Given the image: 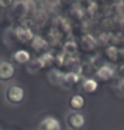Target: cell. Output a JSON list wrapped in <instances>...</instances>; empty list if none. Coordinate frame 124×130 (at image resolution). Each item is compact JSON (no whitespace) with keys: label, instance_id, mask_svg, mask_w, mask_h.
<instances>
[{"label":"cell","instance_id":"cell-11","mask_svg":"<svg viewBox=\"0 0 124 130\" xmlns=\"http://www.w3.org/2000/svg\"><path fill=\"white\" fill-rule=\"evenodd\" d=\"M42 43H45V42L43 41V39H41L40 38H35L33 39V43H32V45L34 46V50H42L43 48V44Z\"/></svg>","mask_w":124,"mask_h":130},{"label":"cell","instance_id":"cell-10","mask_svg":"<svg viewBox=\"0 0 124 130\" xmlns=\"http://www.w3.org/2000/svg\"><path fill=\"white\" fill-rule=\"evenodd\" d=\"M105 53H106V55L108 56V58L110 59V60H112V61H116V60H117L119 54H118L117 50H116V48L110 47L109 48L106 50Z\"/></svg>","mask_w":124,"mask_h":130},{"label":"cell","instance_id":"cell-8","mask_svg":"<svg viewBox=\"0 0 124 130\" xmlns=\"http://www.w3.org/2000/svg\"><path fill=\"white\" fill-rule=\"evenodd\" d=\"M14 59L18 64L26 63L30 60V54L26 50H19L14 55Z\"/></svg>","mask_w":124,"mask_h":130},{"label":"cell","instance_id":"cell-7","mask_svg":"<svg viewBox=\"0 0 124 130\" xmlns=\"http://www.w3.org/2000/svg\"><path fill=\"white\" fill-rule=\"evenodd\" d=\"M98 89V83L94 79H87L82 83V89L85 93L93 94Z\"/></svg>","mask_w":124,"mask_h":130},{"label":"cell","instance_id":"cell-4","mask_svg":"<svg viewBox=\"0 0 124 130\" xmlns=\"http://www.w3.org/2000/svg\"><path fill=\"white\" fill-rule=\"evenodd\" d=\"M41 130H60V122L52 117H48L43 119L40 124Z\"/></svg>","mask_w":124,"mask_h":130},{"label":"cell","instance_id":"cell-12","mask_svg":"<svg viewBox=\"0 0 124 130\" xmlns=\"http://www.w3.org/2000/svg\"><path fill=\"white\" fill-rule=\"evenodd\" d=\"M12 3L11 1H0V7L2 9H6L8 8L9 5Z\"/></svg>","mask_w":124,"mask_h":130},{"label":"cell","instance_id":"cell-5","mask_svg":"<svg viewBox=\"0 0 124 130\" xmlns=\"http://www.w3.org/2000/svg\"><path fill=\"white\" fill-rule=\"evenodd\" d=\"M85 99L80 94L73 95L69 100V106L73 111H80L84 107Z\"/></svg>","mask_w":124,"mask_h":130},{"label":"cell","instance_id":"cell-3","mask_svg":"<svg viewBox=\"0 0 124 130\" xmlns=\"http://www.w3.org/2000/svg\"><path fill=\"white\" fill-rule=\"evenodd\" d=\"M67 124L72 129L80 130L85 124V117L80 113H72L67 117Z\"/></svg>","mask_w":124,"mask_h":130},{"label":"cell","instance_id":"cell-6","mask_svg":"<svg viewBox=\"0 0 124 130\" xmlns=\"http://www.w3.org/2000/svg\"><path fill=\"white\" fill-rule=\"evenodd\" d=\"M114 72L112 69H111L108 67H103L100 69L98 70V72L96 73V77L98 79L101 81H108L113 77Z\"/></svg>","mask_w":124,"mask_h":130},{"label":"cell","instance_id":"cell-2","mask_svg":"<svg viewBox=\"0 0 124 130\" xmlns=\"http://www.w3.org/2000/svg\"><path fill=\"white\" fill-rule=\"evenodd\" d=\"M14 75V67L10 62L0 61V81L7 82L13 78Z\"/></svg>","mask_w":124,"mask_h":130},{"label":"cell","instance_id":"cell-9","mask_svg":"<svg viewBox=\"0 0 124 130\" xmlns=\"http://www.w3.org/2000/svg\"><path fill=\"white\" fill-rule=\"evenodd\" d=\"M64 80L69 84H75L79 82V77L75 73H68L64 77Z\"/></svg>","mask_w":124,"mask_h":130},{"label":"cell","instance_id":"cell-1","mask_svg":"<svg viewBox=\"0 0 124 130\" xmlns=\"http://www.w3.org/2000/svg\"><path fill=\"white\" fill-rule=\"evenodd\" d=\"M6 100L13 105H20L25 98V91L20 86L12 85L6 89Z\"/></svg>","mask_w":124,"mask_h":130}]
</instances>
